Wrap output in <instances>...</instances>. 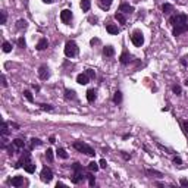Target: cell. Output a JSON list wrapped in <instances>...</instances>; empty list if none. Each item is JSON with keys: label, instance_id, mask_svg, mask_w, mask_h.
Segmentation results:
<instances>
[{"label": "cell", "instance_id": "cell-31", "mask_svg": "<svg viewBox=\"0 0 188 188\" xmlns=\"http://www.w3.org/2000/svg\"><path fill=\"white\" fill-rule=\"evenodd\" d=\"M9 134V129H7V122H3V125H1V135L3 137H6Z\"/></svg>", "mask_w": 188, "mask_h": 188}, {"label": "cell", "instance_id": "cell-34", "mask_svg": "<svg viewBox=\"0 0 188 188\" xmlns=\"http://www.w3.org/2000/svg\"><path fill=\"white\" fill-rule=\"evenodd\" d=\"M87 178H88V184H90V187H94V184H96L94 176H93V175H87Z\"/></svg>", "mask_w": 188, "mask_h": 188}, {"label": "cell", "instance_id": "cell-6", "mask_svg": "<svg viewBox=\"0 0 188 188\" xmlns=\"http://www.w3.org/2000/svg\"><path fill=\"white\" fill-rule=\"evenodd\" d=\"M40 178H41V181L43 182H50L52 181V178H53V171L50 169V168H43V171H41V173H40Z\"/></svg>", "mask_w": 188, "mask_h": 188}, {"label": "cell", "instance_id": "cell-3", "mask_svg": "<svg viewBox=\"0 0 188 188\" xmlns=\"http://www.w3.org/2000/svg\"><path fill=\"white\" fill-rule=\"evenodd\" d=\"M65 54L68 56V57H75L76 54H78V46H76L75 41H68L66 44H65Z\"/></svg>", "mask_w": 188, "mask_h": 188}, {"label": "cell", "instance_id": "cell-25", "mask_svg": "<svg viewBox=\"0 0 188 188\" xmlns=\"http://www.w3.org/2000/svg\"><path fill=\"white\" fill-rule=\"evenodd\" d=\"M120 102H122V93H120V91H116L115 96H113V103L119 105Z\"/></svg>", "mask_w": 188, "mask_h": 188}, {"label": "cell", "instance_id": "cell-50", "mask_svg": "<svg viewBox=\"0 0 188 188\" xmlns=\"http://www.w3.org/2000/svg\"><path fill=\"white\" fill-rule=\"evenodd\" d=\"M185 85H187V87H188V79H187V81H185Z\"/></svg>", "mask_w": 188, "mask_h": 188}, {"label": "cell", "instance_id": "cell-36", "mask_svg": "<svg viewBox=\"0 0 188 188\" xmlns=\"http://www.w3.org/2000/svg\"><path fill=\"white\" fill-rule=\"evenodd\" d=\"M146 172H147V175H157V176H162V173H160V172H157V171H151V169H147Z\"/></svg>", "mask_w": 188, "mask_h": 188}, {"label": "cell", "instance_id": "cell-14", "mask_svg": "<svg viewBox=\"0 0 188 188\" xmlns=\"http://www.w3.org/2000/svg\"><path fill=\"white\" fill-rule=\"evenodd\" d=\"M47 46H49V43H47V40L46 38H40V41L37 43V46H36V49L37 50H44V49H47Z\"/></svg>", "mask_w": 188, "mask_h": 188}, {"label": "cell", "instance_id": "cell-32", "mask_svg": "<svg viewBox=\"0 0 188 188\" xmlns=\"http://www.w3.org/2000/svg\"><path fill=\"white\" fill-rule=\"evenodd\" d=\"M46 159L49 162H53V150L52 149H47V151H46Z\"/></svg>", "mask_w": 188, "mask_h": 188}, {"label": "cell", "instance_id": "cell-44", "mask_svg": "<svg viewBox=\"0 0 188 188\" xmlns=\"http://www.w3.org/2000/svg\"><path fill=\"white\" fill-rule=\"evenodd\" d=\"M91 44H93V46H94V44H100V40H99V38H93V40H91Z\"/></svg>", "mask_w": 188, "mask_h": 188}, {"label": "cell", "instance_id": "cell-46", "mask_svg": "<svg viewBox=\"0 0 188 188\" xmlns=\"http://www.w3.org/2000/svg\"><path fill=\"white\" fill-rule=\"evenodd\" d=\"M90 22H94V24H96V22H97V18H96V16H94V18L91 16V18H90Z\"/></svg>", "mask_w": 188, "mask_h": 188}, {"label": "cell", "instance_id": "cell-28", "mask_svg": "<svg viewBox=\"0 0 188 188\" xmlns=\"http://www.w3.org/2000/svg\"><path fill=\"white\" fill-rule=\"evenodd\" d=\"M10 50H12V44H10L9 41H4V43H3V52H4V53H9Z\"/></svg>", "mask_w": 188, "mask_h": 188}, {"label": "cell", "instance_id": "cell-33", "mask_svg": "<svg viewBox=\"0 0 188 188\" xmlns=\"http://www.w3.org/2000/svg\"><path fill=\"white\" fill-rule=\"evenodd\" d=\"M18 46H19L21 49H25V46H27V43H25V38H24V37H19V38H18Z\"/></svg>", "mask_w": 188, "mask_h": 188}, {"label": "cell", "instance_id": "cell-43", "mask_svg": "<svg viewBox=\"0 0 188 188\" xmlns=\"http://www.w3.org/2000/svg\"><path fill=\"white\" fill-rule=\"evenodd\" d=\"M1 85H3V87H7V82H6V76H4V75L1 76Z\"/></svg>", "mask_w": 188, "mask_h": 188}, {"label": "cell", "instance_id": "cell-13", "mask_svg": "<svg viewBox=\"0 0 188 188\" xmlns=\"http://www.w3.org/2000/svg\"><path fill=\"white\" fill-rule=\"evenodd\" d=\"M96 99H97V91H96L94 88H90V90L87 91V100H88L90 103H93Z\"/></svg>", "mask_w": 188, "mask_h": 188}, {"label": "cell", "instance_id": "cell-37", "mask_svg": "<svg viewBox=\"0 0 188 188\" xmlns=\"http://www.w3.org/2000/svg\"><path fill=\"white\" fill-rule=\"evenodd\" d=\"M41 109L43 110H47V112H52L53 110V106H50V105H41Z\"/></svg>", "mask_w": 188, "mask_h": 188}, {"label": "cell", "instance_id": "cell-42", "mask_svg": "<svg viewBox=\"0 0 188 188\" xmlns=\"http://www.w3.org/2000/svg\"><path fill=\"white\" fill-rule=\"evenodd\" d=\"M6 18H7V16H6V12L1 10V21H0V22H1V24H6Z\"/></svg>", "mask_w": 188, "mask_h": 188}, {"label": "cell", "instance_id": "cell-26", "mask_svg": "<svg viewBox=\"0 0 188 188\" xmlns=\"http://www.w3.org/2000/svg\"><path fill=\"white\" fill-rule=\"evenodd\" d=\"M162 10H163L165 13H171V12L173 10V6H172V4H169V3H165V4L162 6Z\"/></svg>", "mask_w": 188, "mask_h": 188}, {"label": "cell", "instance_id": "cell-48", "mask_svg": "<svg viewBox=\"0 0 188 188\" xmlns=\"http://www.w3.org/2000/svg\"><path fill=\"white\" fill-rule=\"evenodd\" d=\"M122 156H123V159H126V160L131 157V156H128V154H125V153H122Z\"/></svg>", "mask_w": 188, "mask_h": 188}, {"label": "cell", "instance_id": "cell-30", "mask_svg": "<svg viewBox=\"0 0 188 188\" xmlns=\"http://www.w3.org/2000/svg\"><path fill=\"white\" fill-rule=\"evenodd\" d=\"M41 144V140H38V138H33L31 140V144H30V149L33 150L34 147H37V146H40Z\"/></svg>", "mask_w": 188, "mask_h": 188}, {"label": "cell", "instance_id": "cell-29", "mask_svg": "<svg viewBox=\"0 0 188 188\" xmlns=\"http://www.w3.org/2000/svg\"><path fill=\"white\" fill-rule=\"evenodd\" d=\"M24 97H25V99H27L28 102H31V103L34 102V97H33L31 91H28V90H25V91H24Z\"/></svg>", "mask_w": 188, "mask_h": 188}, {"label": "cell", "instance_id": "cell-5", "mask_svg": "<svg viewBox=\"0 0 188 188\" xmlns=\"http://www.w3.org/2000/svg\"><path fill=\"white\" fill-rule=\"evenodd\" d=\"M131 41H132V44H134V46L141 47V46H143V43H144V36H143V33H141V31H138V30H135V31L132 33V36H131Z\"/></svg>", "mask_w": 188, "mask_h": 188}, {"label": "cell", "instance_id": "cell-23", "mask_svg": "<svg viewBox=\"0 0 188 188\" xmlns=\"http://www.w3.org/2000/svg\"><path fill=\"white\" fill-rule=\"evenodd\" d=\"M88 169H90L91 172H97V171L100 169V165L96 163V162H90V163H88Z\"/></svg>", "mask_w": 188, "mask_h": 188}, {"label": "cell", "instance_id": "cell-24", "mask_svg": "<svg viewBox=\"0 0 188 188\" xmlns=\"http://www.w3.org/2000/svg\"><path fill=\"white\" fill-rule=\"evenodd\" d=\"M27 27H28V24H27V21H25V19H19V21L16 22V28H18V30H22V28L25 30Z\"/></svg>", "mask_w": 188, "mask_h": 188}, {"label": "cell", "instance_id": "cell-22", "mask_svg": "<svg viewBox=\"0 0 188 188\" xmlns=\"http://www.w3.org/2000/svg\"><path fill=\"white\" fill-rule=\"evenodd\" d=\"M65 97L68 100H75L76 96H75V91L74 90H65Z\"/></svg>", "mask_w": 188, "mask_h": 188}, {"label": "cell", "instance_id": "cell-21", "mask_svg": "<svg viewBox=\"0 0 188 188\" xmlns=\"http://www.w3.org/2000/svg\"><path fill=\"white\" fill-rule=\"evenodd\" d=\"M24 169H25L28 173H34V172H36V165H34L33 162H28V163L24 166Z\"/></svg>", "mask_w": 188, "mask_h": 188}, {"label": "cell", "instance_id": "cell-38", "mask_svg": "<svg viewBox=\"0 0 188 188\" xmlns=\"http://www.w3.org/2000/svg\"><path fill=\"white\" fill-rule=\"evenodd\" d=\"M181 125H182V128H184L185 134H188V120H182V122H181Z\"/></svg>", "mask_w": 188, "mask_h": 188}, {"label": "cell", "instance_id": "cell-10", "mask_svg": "<svg viewBox=\"0 0 188 188\" xmlns=\"http://www.w3.org/2000/svg\"><path fill=\"white\" fill-rule=\"evenodd\" d=\"M119 12H122V13H132L134 12V6H131L128 3H122L119 6Z\"/></svg>", "mask_w": 188, "mask_h": 188}, {"label": "cell", "instance_id": "cell-7", "mask_svg": "<svg viewBox=\"0 0 188 188\" xmlns=\"http://www.w3.org/2000/svg\"><path fill=\"white\" fill-rule=\"evenodd\" d=\"M38 76H40V79H43V81L49 79V76H50V72H49V68H47V65H41V66H40V69H38Z\"/></svg>", "mask_w": 188, "mask_h": 188}, {"label": "cell", "instance_id": "cell-17", "mask_svg": "<svg viewBox=\"0 0 188 188\" xmlns=\"http://www.w3.org/2000/svg\"><path fill=\"white\" fill-rule=\"evenodd\" d=\"M12 144H13L16 149H19V150L25 147V141H24L22 138H16V140H13V141H12Z\"/></svg>", "mask_w": 188, "mask_h": 188}, {"label": "cell", "instance_id": "cell-2", "mask_svg": "<svg viewBox=\"0 0 188 188\" xmlns=\"http://www.w3.org/2000/svg\"><path fill=\"white\" fill-rule=\"evenodd\" d=\"M74 149L78 150L79 153H84V154H87V156H94L96 154V151L93 147H90L88 144H85V143H81V141H75L74 143Z\"/></svg>", "mask_w": 188, "mask_h": 188}, {"label": "cell", "instance_id": "cell-4", "mask_svg": "<svg viewBox=\"0 0 188 188\" xmlns=\"http://www.w3.org/2000/svg\"><path fill=\"white\" fill-rule=\"evenodd\" d=\"M72 168H74V172H75V173H74V178H72V182H74V184H78L79 181H82V179L85 178V176L82 175V168H81L79 163H74Z\"/></svg>", "mask_w": 188, "mask_h": 188}, {"label": "cell", "instance_id": "cell-27", "mask_svg": "<svg viewBox=\"0 0 188 188\" xmlns=\"http://www.w3.org/2000/svg\"><path fill=\"white\" fill-rule=\"evenodd\" d=\"M56 154H57L60 159H68V153H66V150H65V149H59Z\"/></svg>", "mask_w": 188, "mask_h": 188}, {"label": "cell", "instance_id": "cell-49", "mask_svg": "<svg viewBox=\"0 0 188 188\" xmlns=\"http://www.w3.org/2000/svg\"><path fill=\"white\" fill-rule=\"evenodd\" d=\"M43 1H44V3H47V4H50V3H53L54 0H43Z\"/></svg>", "mask_w": 188, "mask_h": 188}, {"label": "cell", "instance_id": "cell-9", "mask_svg": "<svg viewBox=\"0 0 188 188\" xmlns=\"http://www.w3.org/2000/svg\"><path fill=\"white\" fill-rule=\"evenodd\" d=\"M131 59H132V56H131L126 50H123V52H122V54H120V57H119V60H120V63H122V65H128V63L131 62Z\"/></svg>", "mask_w": 188, "mask_h": 188}, {"label": "cell", "instance_id": "cell-35", "mask_svg": "<svg viewBox=\"0 0 188 188\" xmlns=\"http://www.w3.org/2000/svg\"><path fill=\"white\" fill-rule=\"evenodd\" d=\"M172 91H173L175 94H178V96H179L182 90H181V87H179V85H173V87H172Z\"/></svg>", "mask_w": 188, "mask_h": 188}, {"label": "cell", "instance_id": "cell-47", "mask_svg": "<svg viewBox=\"0 0 188 188\" xmlns=\"http://www.w3.org/2000/svg\"><path fill=\"white\" fill-rule=\"evenodd\" d=\"M56 187L59 188V187H65V184H63V182H57V184H56Z\"/></svg>", "mask_w": 188, "mask_h": 188}, {"label": "cell", "instance_id": "cell-20", "mask_svg": "<svg viewBox=\"0 0 188 188\" xmlns=\"http://www.w3.org/2000/svg\"><path fill=\"white\" fill-rule=\"evenodd\" d=\"M106 30H107L109 34H113V36H115V34H119V28H118L116 25H113V24H109V25L106 27Z\"/></svg>", "mask_w": 188, "mask_h": 188}, {"label": "cell", "instance_id": "cell-8", "mask_svg": "<svg viewBox=\"0 0 188 188\" xmlns=\"http://www.w3.org/2000/svg\"><path fill=\"white\" fill-rule=\"evenodd\" d=\"M60 19H62V22H63V24L71 22V19H72V12H71L69 9L62 10V12H60Z\"/></svg>", "mask_w": 188, "mask_h": 188}, {"label": "cell", "instance_id": "cell-12", "mask_svg": "<svg viewBox=\"0 0 188 188\" xmlns=\"http://www.w3.org/2000/svg\"><path fill=\"white\" fill-rule=\"evenodd\" d=\"M88 81H90V76L87 75V74H79V75L76 76V82H78V84H81V85L88 84Z\"/></svg>", "mask_w": 188, "mask_h": 188}, {"label": "cell", "instance_id": "cell-15", "mask_svg": "<svg viewBox=\"0 0 188 188\" xmlns=\"http://www.w3.org/2000/svg\"><path fill=\"white\" fill-rule=\"evenodd\" d=\"M103 54L106 56V57H110L115 54V49H113L112 46H106V47H103Z\"/></svg>", "mask_w": 188, "mask_h": 188}, {"label": "cell", "instance_id": "cell-19", "mask_svg": "<svg viewBox=\"0 0 188 188\" xmlns=\"http://www.w3.org/2000/svg\"><path fill=\"white\" fill-rule=\"evenodd\" d=\"M112 1L113 0H99V6L102 7V9H109L110 7V4H112Z\"/></svg>", "mask_w": 188, "mask_h": 188}, {"label": "cell", "instance_id": "cell-11", "mask_svg": "<svg viewBox=\"0 0 188 188\" xmlns=\"http://www.w3.org/2000/svg\"><path fill=\"white\" fill-rule=\"evenodd\" d=\"M10 184L13 185V187H21V185H24V176H13L12 179H10Z\"/></svg>", "mask_w": 188, "mask_h": 188}, {"label": "cell", "instance_id": "cell-16", "mask_svg": "<svg viewBox=\"0 0 188 188\" xmlns=\"http://www.w3.org/2000/svg\"><path fill=\"white\" fill-rule=\"evenodd\" d=\"M115 19L119 21L120 24H126V16H125V13H122V12H116V13H115Z\"/></svg>", "mask_w": 188, "mask_h": 188}, {"label": "cell", "instance_id": "cell-41", "mask_svg": "<svg viewBox=\"0 0 188 188\" xmlns=\"http://www.w3.org/2000/svg\"><path fill=\"white\" fill-rule=\"evenodd\" d=\"M85 74L90 76V78H94V76H96V74H94V71H93V69H87V71H85Z\"/></svg>", "mask_w": 188, "mask_h": 188}, {"label": "cell", "instance_id": "cell-40", "mask_svg": "<svg viewBox=\"0 0 188 188\" xmlns=\"http://www.w3.org/2000/svg\"><path fill=\"white\" fill-rule=\"evenodd\" d=\"M99 165H100V168H102V169H106V166H107V162H106L105 159H102V160L99 162Z\"/></svg>", "mask_w": 188, "mask_h": 188}, {"label": "cell", "instance_id": "cell-1", "mask_svg": "<svg viewBox=\"0 0 188 188\" xmlns=\"http://www.w3.org/2000/svg\"><path fill=\"white\" fill-rule=\"evenodd\" d=\"M171 25L173 27V36L178 37L188 31V16L185 13H176L169 19Z\"/></svg>", "mask_w": 188, "mask_h": 188}, {"label": "cell", "instance_id": "cell-18", "mask_svg": "<svg viewBox=\"0 0 188 188\" xmlns=\"http://www.w3.org/2000/svg\"><path fill=\"white\" fill-rule=\"evenodd\" d=\"M91 7V0H81V9L84 12H88Z\"/></svg>", "mask_w": 188, "mask_h": 188}, {"label": "cell", "instance_id": "cell-39", "mask_svg": "<svg viewBox=\"0 0 188 188\" xmlns=\"http://www.w3.org/2000/svg\"><path fill=\"white\" fill-rule=\"evenodd\" d=\"M173 163H175V165H182V159L178 157V156H175V157H173Z\"/></svg>", "mask_w": 188, "mask_h": 188}, {"label": "cell", "instance_id": "cell-45", "mask_svg": "<svg viewBox=\"0 0 188 188\" xmlns=\"http://www.w3.org/2000/svg\"><path fill=\"white\" fill-rule=\"evenodd\" d=\"M181 185H184V187H188V181H187V179H181Z\"/></svg>", "mask_w": 188, "mask_h": 188}]
</instances>
